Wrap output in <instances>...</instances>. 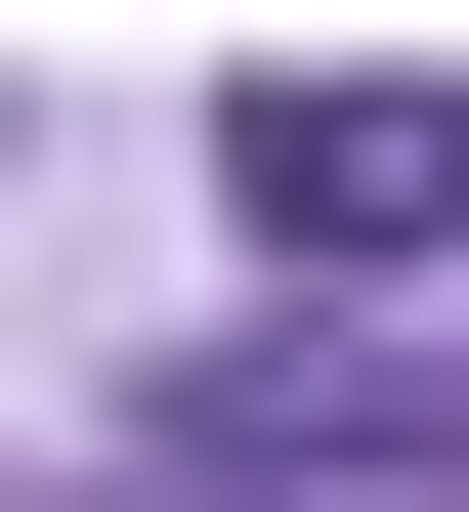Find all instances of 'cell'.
<instances>
[{"label": "cell", "mask_w": 469, "mask_h": 512, "mask_svg": "<svg viewBox=\"0 0 469 512\" xmlns=\"http://www.w3.org/2000/svg\"><path fill=\"white\" fill-rule=\"evenodd\" d=\"M256 256H469V86H256Z\"/></svg>", "instance_id": "1"}]
</instances>
